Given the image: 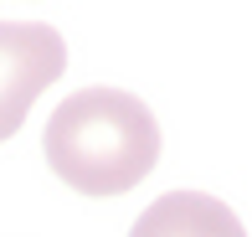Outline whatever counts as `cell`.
Here are the masks:
<instances>
[{
  "label": "cell",
  "instance_id": "2",
  "mask_svg": "<svg viewBox=\"0 0 252 237\" xmlns=\"http://www.w3.org/2000/svg\"><path fill=\"white\" fill-rule=\"evenodd\" d=\"M67 72L62 31L47 21H0V144L26 124L31 103Z\"/></svg>",
  "mask_w": 252,
  "mask_h": 237
},
{
  "label": "cell",
  "instance_id": "1",
  "mask_svg": "<svg viewBox=\"0 0 252 237\" xmlns=\"http://www.w3.org/2000/svg\"><path fill=\"white\" fill-rule=\"evenodd\" d=\"M41 155L83 196H124L155 170L159 124L124 88H77L52 108Z\"/></svg>",
  "mask_w": 252,
  "mask_h": 237
},
{
  "label": "cell",
  "instance_id": "3",
  "mask_svg": "<svg viewBox=\"0 0 252 237\" xmlns=\"http://www.w3.org/2000/svg\"><path fill=\"white\" fill-rule=\"evenodd\" d=\"M129 237H247L242 217L206 191H165L134 217Z\"/></svg>",
  "mask_w": 252,
  "mask_h": 237
}]
</instances>
